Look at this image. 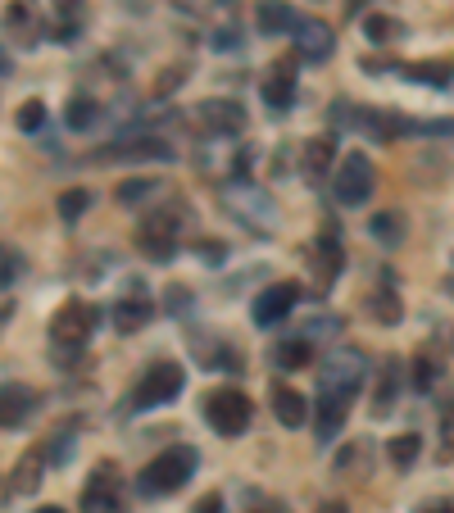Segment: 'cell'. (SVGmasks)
Segmentation results:
<instances>
[{"label":"cell","mask_w":454,"mask_h":513,"mask_svg":"<svg viewBox=\"0 0 454 513\" xmlns=\"http://www.w3.org/2000/svg\"><path fill=\"white\" fill-rule=\"evenodd\" d=\"M196 464H200V454L191 450V445H173V450H164L159 459H150L146 464V473H141V491L146 495L182 491V486L196 477Z\"/></svg>","instance_id":"obj_1"},{"label":"cell","mask_w":454,"mask_h":513,"mask_svg":"<svg viewBox=\"0 0 454 513\" xmlns=\"http://www.w3.org/2000/svg\"><path fill=\"white\" fill-rule=\"evenodd\" d=\"M368 373V359L364 350H336L323 368H318V395H332V400H355L359 386H364Z\"/></svg>","instance_id":"obj_2"},{"label":"cell","mask_w":454,"mask_h":513,"mask_svg":"<svg viewBox=\"0 0 454 513\" xmlns=\"http://www.w3.org/2000/svg\"><path fill=\"white\" fill-rule=\"evenodd\" d=\"M182 382H187V373H182V364H168V359H159V364H150L146 373H141V382L132 386L128 395V409H155V405H168L173 395L182 391Z\"/></svg>","instance_id":"obj_3"},{"label":"cell","mask_w":454,"mask_h":513,"mask_svg":"<svg viewBox=\"0 0 454 513\" xmlns=\"http://www.w3.org/2000/svg\"><path fill=\"white\" fill-rule=\"evenodd\" d=\"M223 205L232 209V214H237L250 232H268V227L277 223L273 200L264 196V187H255V182H246V178L227 182V187H223Z\"/></svg>","instance_id":"obj_4"},{"label":"cell","mask_w":454,"mask_h":513,"mask_svg":"<svg viewBox=\"0 0 454 513\" xmlns=\"http://www.w3.org/2000/svg\"><path fill=\"white\" fill-rule=\"evenodd\" d=\"M377 187V173H373V159L364 155V150H350L341 164H336V178H332V196L341 200L346 209L364 205L368 196H373Z\"/></svg>","instance_id":"obj_5"},{"label":"cell","mask_w":454,"mask_h":513,"mask_svg":"<svg viewBox=\"0 0 454 513\" xmlns=\"http://www.w3.org/2000/svg\"><path fill=\"white\" fill-rule=\"evenodd\" d=\"M96 323H100V309L91 305V300H69V305H60L55 318H50V341L64 350H78L91 341Z\"/></svg>","instance_id":"obj_6"},{"label":"cell","mask_w":454,"mask_h":513,"mask_svg":"<svg viewBox=\"0 0 454 513\" xmlns=\"http://www.w3.org/2000/svg\"><path fill=\"white\" fill-rule=\"evenodd\" d=\"M250 400L237 391V386H218V391L205 395V423L214 427L218 436H237L250 427Z\"/></svg>","instance_id":"obj_7"},{"label":"cell","mask_w":454,"mask_h":513,"mask_svg":"<svg viewBox=\"0 0 454 513\" xmlns=\"http://www.w3.org/2000/svg\"><path fill=\"white\" fill-rule=\"evenodd\" d=\"M82 513H123V486L109 464L96 468L91 482L82 486Z\"/></svg>","instance_id":"obj_8"},{"label":"cell","mask_w":454,"mask_h":513,"mask_svg":"<svg viewBox=\"0 0 454 513\" xmlns=\"http://www.w3.org/2000/svg\"><path fill=\"white\" fill-rule=\"evenodd\" d=\"M196 119H200V128L209 132V137H237L241 132V123H246V109L237 105V100H200V109H196Z\"/></svg>","instance_id":"obj_9"},{"label":"cell","mask_w":454,"mask_h":513,"mask_svg":"<svg viewBox=\"0 0 454 513\" xmlns=\"http://www.w3.org/2000/svg\"><path fill=\"white\" fill-rule=\"evenodd\" d=\"M300 300V282H273V287H264L255 296V323L259 327H273V323H282V318L291 314V305Z\"/></svg>","instance_id":"obj_10"},{"label":"cell","mask_w":454,"mask_h":513,"mask_svg":"<svg viewBox=\"0 0 454 513\" xmlns=\"http://www.w3.org/2000/svg\"><path fill=\"white\" fill-rule=\"evenodd\" d=\"M137 246L146 250L150 259H173V250H178V218H146V223L137 227Z\"/></svg>","instance_id":"obj_11"},{"label":"cell","mask_w":454,"mask_h":513,"mask_svg":"<svg viewBox=\"0 0 454 513\" xmlns=\"http://www.w3.org/2000/svg\"><path fill=\"white\" fill-rule=\"evenodd\" d=\"M332 50H336V32H332V23H323V19H305V23L296 28V55H300V60L323 64V60H332Z\"/></svg>","instance_id":"obj_12"},{"label":"cell","mask_w":454,"mask_h":513,"mask_svg":"<svg viewBox=\"0 0 454 513\" xmlns=\"http://www.w3.org/2000/svg\"><path fill=\"white\" fill-rule=\"evenodd\" d=\"M255 23L264 37H296V28L305 19L296 14V5H287V0H259L255 5Z\"/></svg>","instance_id":"obj_13"},{"label":"cell","mask_w":454,"mask_h":513,"mask_svg":"<svg viewBox=\"0 0 454 513\" xmlns=\"http://www.w3.org/2000/svg\"><path fill=\"white\" fill-rule=\"evenodd\" d=\"M264 105L273 109V114H282V109L296 105V60H277L273 69H268V78H264Z\"/></svg>","instance_id":"obj_14"},{"label":"cell","mask_w":454,"mask_h":513,"mask_svg":"<svg viewBox=\"0 0 454 513\" xmlns=\"http://www.w3.org/2000/svg\"><path fill=\"white\" fill-rule=\"evenodd\" d=\"M273 414L282 427H305L314 418V405L300 391H291V386H273Z\"/></svg>","instance_id":"obj_15"},{"label":"cell","mask_w":454,"mask_h":513,"mask_svg":"<svg viewBox=\"0 0 454 513\" xmlns=\"http://www.w3.org/2000/svg\"><path fill=\"white\" fill-rule=\"evenodd\" d=\"M346 414H350V405L346 400H332V395H318L314 400V427H318V441H332L336 432H341V423H346Z\"/></svg>","instance_id":"obj_16"},{"label":"cell","mask_w":454,"mask_h":513,"mask_svg":"<svg viewBox=\"0 0 454 513\" xmlns=\"http://www.w3.org/2000/svg\"><path fill=\"white\" fill-rule=\"evenodd\" d=\"M5 28H10V37H19L23 46H32V37L41 32L37 0H10V10H5Z\"/></svg>","instance_id":"obj_17"},{"label":"cell","mask_w":454,"mask_h":513,"mask_svg":"<svg viewBox=\"0 0 454 513\" xmlns=\"http://www.w3.org/2000/svg\"><path fill=\"white\" fill-rule=\"evenodd\" d=\"M46 464H50V459H46V450H41V445H37V450H28L19 464H14V473H10V491L32 495L41 486V468H46Z\"/></svg>","instance_id":"obj_18"},{"label":"cell","mask_w":454,"mask_h":513,"mask_svg":"<svg viewBox=\"0 0 454 513\" xmlns=\"http://www.w3.org/2000/svg\"><path fill=\"white\" fill-rule=\"evenodd\" d=\"M150 318H155V305H150L146 296H128V300H119V305H114V327H119L123 336L141 332Z\"/></svg>","instance_id":"obj_19"},{"label":"cell","mask_w":454,"mask_h":513,"mask_svg":"<svg viewBox=\"0 0 454 513\" xmlns=\"http://www.w3.org/2000/svg\"><path fill=\"white\" fill-rule=\"evenodd\" d=\"M314 364V346H309L305 336H287V341H277V368H287V373H305Z\"/></svg>","instance_id":"obj_20"},{"label":"cell","mask_w":454,"mask_h":513,"mask_svg":"<svg viewBox=\"0 0 454 513\" xmlns=\"http://www.w3.org/2000/svg\"><path fill=\"white\" fill-rule=\"evenodd\" d=\"M318 264V287H332L336 268H341V246H336V232H323L314 246V255H309Z\"/></svg>","instance_id":"obj_21"},{"label":"cell","mask_w":454,"mask_h":513,"mask_svg":"<svg viewBox=\"0 0 454 513\" xmlns=\"http://www.w3.org/2000/svg\"><path fill=\"white\" fill-rule=\"evenodd\" d=\"M400 73H409V82L445 87V82L454 78V60H418V64H400Z\"/></svg>","instance_id":"obj_22"},{"label":"cell","mask_w":454,"mask_h":513,"mask_svg":"<svg viewBox=\"0 0 454 513\" xmlns=\"http://www.w3.org/2000/svg\"><path fill=\"white\" fill-rule=\"evenodd\" d=\"M32 414V391L28 386H5V432H14V427L23 423V418Z\"/></svg>","instance_id":"obj_23"},{"label":"cell","mask_w":454,"mask_h":513,"mask_svg":"<svg viewBox=\"0 0 454 513\" xmlns=\"http://www.w3.org/2000/svg\"><path fill=\"white\" fill-rule=\"evenodd\" d=\"M364 32H368V41H377V46H391V41L405 37V23L391 19V14H368Z\"/></svg>","instance_id":"obj_24"},{"label":"cell","mask_w":454,"mask_h":513,"mask_svg":"<svg viewBox=\"0 0 454 513\" xmlns=\"http://www.w3.org/2000/svg\"><path fill=\"white\" fill-rule=\"evenodd\" d=\"M368 232H373V241H382V246H400V241H405V218L377 214V218H368Z\"/></svg>","instance_id":"obj_25"},{"label":"cell","mask_w":454,"mask_h":513,"mask_svg":"<svg viewBox=\"0 0 454 513\" xmlns=\"http://www.w3.org/2000/svg\"><path fill=\"white\" fill-rule=\"evenodd\" d=\"M332 155H336L332 137L309 141V146H305V173H309V178H323L327 168H332Z\"/></svg>","instance_id":"obj_26"},{"label":"cell","mask_w":454,"mask_h":513,"mask_svg":"<svg viewBox=\"0 0 454 513\" xmlns=\"http://www.w3.org/2000/svg\"><path fill=\"white\" fill-rule=\"evenodd\" d=\"M96 119H100V109H96V100L91 96H73L69 109H64V123H69L73 132H87Z\"/></svg>","instance_id":"obj_27"},{"label":"cell","mask_w":454,"mask_h":513,"mask_svg":"<svg viewBox=\"0 0 454 513\" xmlns=\"http://www.w3.org/2000/svg\"><path fill=\"white\" fill-rule=\"evenodd\" d=\"M418 450H423V441H418L414 432H405V436H395L391 445H386V454H391V464L395 468H409L418 459Z\"/></svg>","instance_id":"obj_28"},{"label":"cell","mask_w":454,"mask_h":513,"mask_svg":"<svg viewBox=\"0 0 454 513\" xmlns=\"http://www.w3.org/2000/svg\"><path fill=\"white\" fill-rule=\"evenodd\" d=\"M395 386H400V373H395V364H386L382 368V382H377V405H373L377 418L395 409Z\"/></svg>","instance_id":"obj_29"},{"label":"cell","mask_w":454,"mask_h":513,"mask_svg":"<svg viewBox=\"0 0 454 513\" xmlns=\"http://www.w3.org/2000/svg\"><path fill=\"white\" fill-rule=\"evenodd\" d=\"M87 205H91V191L87 187L64 191V196H60V218H64V223H78V218L87 214Z\"/></svg>","instance_id":"obj_30"},{"label":"cell","mask_w":454,"mask_h":513,"mask_svg":"<svg viewBox=\"0 0 454 513\" xmlns=\"http://www.w3.org/2000/svg\"><path fill=\"white\" fill-rule=\"evenodd\" d=\"M14 123H19L23 132H37L41 123H46V105H41V100H23V105L14 109Z\"/></svg>","instance_id":"obj_31"},{"label":"cell","mask_w":454,"mask_h":513,"mask_svg":"<svg viewBox=\"0 0 454 513\" xmlns=\"http://www.w3.org/2000/svg\"><path fill=\"white\" fill-rule=\"evenodd\" d=\"M155 191H159V182H150V178H128V182L119 187V200H123V205H141V200L155 196Z\"/></svg>","instance_id":"obj_32"},{"label":"cell","mask_w":454,"mask_h":513,"mask_svg":"<svg viewBox=\"0 0 454 513\" xmlns=\"http://www.w3.org/2000/svg\"><path fill=\"white\" fill-rule=\"evenodd\" d=\"M368 309H373V318H382V323H395V318H400V300H395V291H373Z\"/></svg>","instance_id":"obj_33"},{"label":"cell","mask_w":454,"mask_h":513,"mask_svg":"<svg viewBox=\"0 0 454 513\" xmlns=\"http://www.w3.org/2000/svg\"><path fill=\"white\" fill-rule=\"evenodd\" d=\"M196 255H205V264H223L227 246L223 241H196Z\"/></svg>","instance_id":"obj_34"},{"label":"cell","mask_w":454,"mask_h":513,"mask_svg":"<svg viewBox=\"0 0 454 513\" xmlns=\"http://www.w3.org/2000/svg\"><path fill=\"white\" fill-rule=\"evenodd\" d=\"M19 273H23V255H19V250H5V291L14 287V277H19Z\"/></svg>","instance_id":"obj_35"},{"label":"cell","mask_w":454,"mask_h":513,"mask_svg":"<svg viewBox=\"0 0 454 513\" xmlns=\"http://www.w3.org/2000/svg\"><path fill=\"white\" fill-rule=\"evenodd\" d=\"M436 382V364L432 359H414V386H432Z\"/></svg>","instance_id":"obj_36"},{"label":"cell","mask_w":454,"mask_h":513,"mask_svg":"<svg viewBox=\"0 0 454 513\" xmlns=\"http://www.w3.org/2000/svg\"><path fill=\"white\" fill-rule=\"evenodd\" d=\"M232 46H241V32L237 28H218L214 32V50H232Z\"/></svg>","instance_id":"obj_37"},{"label":"cell","mask_w":454,"mask_h":513,"mask_svg":"<svg viewBox=\"0 0 454 513\" xmlns=\"http://www.w3.org/2000/svg\"><path fill=\"white\" fill-rule=\"evenodd\" d=\"M191 513H223V495H218V491H209L205 500H200V504H196V509H191Z\"/></svg>","instance_id":"obj_38"},{"label":"cell","mask_w":454,"mask_h":513,"mask_svg":"<svg viewBox=\"0 0 454 513\" xmlns=\"http://www.w3.org/2000/svg\"><path fill=\"white\" fill-rule=\"evenodd\" d=\"M418 513H454V495H441V500H427Z\"/></svg>","instance_id":"obj_39"},{"label":"cell","mask_w":454,"mask_h":513,"mask_svg":"<svg viewBox=\"0 0 454 513\" xmlns=\"http://www.w3.org/2000/svg\"><path fill=\"white\" fill-rule=\"evenodd\" d=\"M441 436L454 445V400H450V405H445V414H441Z\"/></svg>","instance_id":"obj_40"},{"label":"cell","mask_w":454,"mask_h":513,"mask_svg":"<svg viewBox=\"0 0 454 513\" xmlns=\"http://www.w3.org/2000/svg\"><path fill=\"white\" fill-rule=\"evenodd\" d=\"M37 513H64V509H60V504H46V509H37Z\"/></svg>","instance_id":"obj_41"},{"label":"cell","mask_w":454,"mask_h":513,"mask_svg":"<svg viewBox=\"0 0 454 513\" xmlns=\"http://www.w3.org/2000/svg\"><path fill=\"white\" fill-rule=\"evenodd\" d=\"M323 513H346V509H341V504H327V509Z\"/></svg>","instance_id":"obj_42"},{"label":"cell","mask_w":454,"mask_h":513,"mask_svg":"<svg viewBox=\"0 0 454 513\" xmlns=\"http://www.w3.org/2000/svg\"><path fill=\"white\" fill-rule=\"evenodd\" d=\"M445 291H450V296H454V273H450V277H445Z\"/></svg>","instance_id":"obj_43"},{"label":"cell","mask_w":454,"mask_h":513,"mask_svg":"<svg viewBox=\"0 0 454 513\" xmlns=\"http://www.w3.org/2000/svg\"><path fill=\"white\" fill-rule=\"evenodd\" d=\"M264 513H287V509H264Z\"/></svg>","instance_id":"obj_44"},{"label":"cell","mask_w":454,"mask_h":513,"mask_svg":"<svg viewBox=\"0 0 454 513\" xmlns=\"http://www.w3.org/2000/svg\"><path fill=\"white\" fill-rule=\"evenodd\" d=\"M218 5H232V0H218Z\"/></svg>","instance_id":"obj_45"}]
</instances>
